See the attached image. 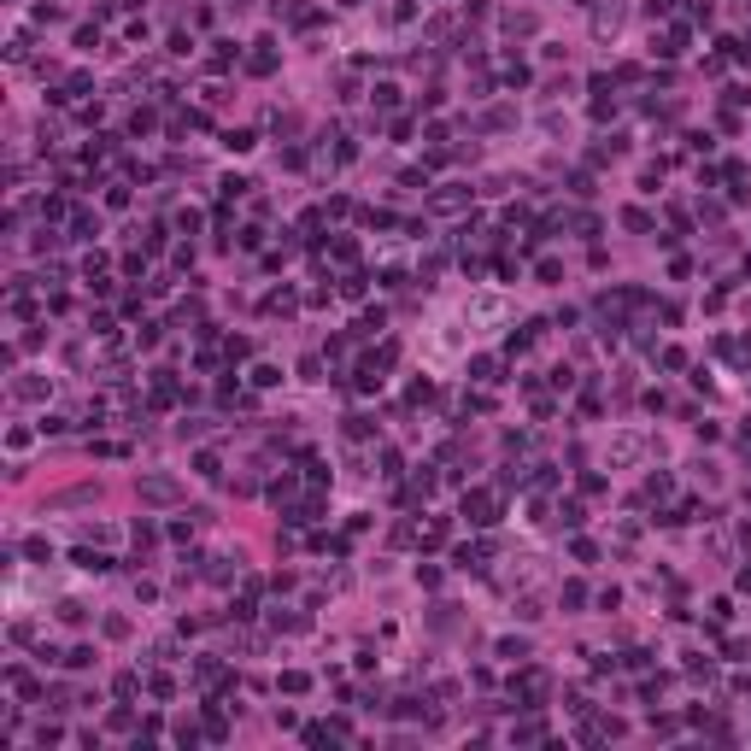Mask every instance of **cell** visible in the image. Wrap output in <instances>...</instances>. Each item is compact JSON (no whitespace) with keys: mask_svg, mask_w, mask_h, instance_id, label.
Returning a JSON list of instances; mask_svg holds the SVG:
<instances>
[{"mask_svg":"<svg viewBox=\"0 0 751 751\" xmlns=\"http://www.w3.org/2000/svg\"><path fill=\"white\" fill-rule=\"evenodd\" d=\"M616 23H622V6H604L599 12V36H616Z\"/></svg>","mask_w":751,"mask_h":751,"instance_id":"5b68a950","label":"cell"},{"mask_svg":"<svg viewBox=\"0 0 751 751\" xmlns=\"http://www.w3.org/2000/svg\"><path fill=\"white\" fill-rule=\"evenodd\" d=\"M616 458H622V464H634V458H640V441H634V434H622V441H616Z\"/></svg>","mask_w":751,"mask_h":751,"instance_id":"8992f818","label":"cell"},{"mask_svg":"<svg viewBox=\"0 0 751 751\" xmlns=\"http://www.w3.org/2000/svg\"><path fill=\"white\" fill-rule=\"evenodd\" d=\"M470 317H481V323H499V317H505V305H499V300H476V305H470Z\"/></svg>","mask_w":751,"mask_h":751,"instance_id":"3957f363","label":"cell"},{"mask_svg":"<svg viewBox=\"0 0 751 751\" xmlns=\"http://www.w3.org/2000/svg\"><path fill=\"white\" fill-rule=\"evenodd\" d=\"M728 352L740 358V364H751V341H728Z\"/></svg>","mask_w":751,"mask_h":751,"instance_id":"52a82bcc","label":"cell"},{"mask_svg":"<svg viewBox=\"0 0 751 751\" xmlns=\"http://www.w3.org/2000/svg\"><path fill=\"white\" fill-rule=\"evenodd\" d=\"M464 517L470 522H493V493H464Z\"/></svg>","mask_w":751,"mask_h":751,"instance_id":"6da1fadb","label":"cell"},{"mask_svg":"<svg viewBox=\"0 0 751 751\" xmlns=\"http://www.w3.org/2000/svg\"><path fill=\"white\" fill-rule=\"evenodd\" d=\"M141 499H153V505L177 499V481H164V476H147V481H141Z\"/></svg>","mask_w":751,"mask_h":751,"instance_id":"7a4b0ae2","label":"cell"},{"mask_svg":"<svg viewBox=\"0 0 751 751\" xmlns=\"http://www.w3.org/2000/svg\"><path fill=\"white\" fill-rule=\"evenodd\" d=\"M464 200H470L464 188H446V194H434V211H458V206H464Z\"/></svg>","mask_w":751,"mask_h":751,"instance_id":"277c9868","label":"cell"}]
</instances>
